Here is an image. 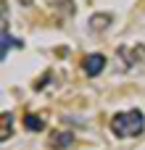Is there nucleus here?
Here are the masks:
<instances>
[{"label": "nucleus", "instance_id": "6", "mask_svg": "<svg viewBox=\"0 0 145 150\" xmlns=\"http://www.w3.org/2000/svg\"><path fill=\"white\" fill-rule=\"evenodd\" d=\"M24 129H29V132H42V129H45V119L37 116V113H26V116H24Z\"/></svg>", "mask_w": 145, "mask_h": 150}, {"label": "nucleus", "instance_id": "7", "mask_svg": "<svg viewBox=\"0 0 145 150\" xmlns=\"http://www.w3.org/2000/svg\"><path fill=\"white\" fill-rule=\"evenodd\" d=\"M0 121H3V132H0V140L5 142V140H8V134L13 132V116H11L8 111H3V113H0Z\"/></svg>", "mask_w": 145, "mask_h": 150}, {"label": "nucleus", "instance_id": "4", "mask_svg": "<svg viewBox=\"0 0 145 150\" xmlns=\"http://www.w3.org/2000/svg\"><path fill=\"white\" fill-rule=\"evenodd\" d=\"M71 145H74V132H69V129L53 132V137H50V148L53 150H69Z\"/></svg>", "mask_w": 145, "mask_h": 150}, {"label": "nucleus", "instance_id": "2", "mask_svg": "<svg viewBox=\"0 0 145 150\" xmlns=\"http://www.w3.org/2000/svg\"><path fill=\"white\" fill-rule=\"evenodd\" d=\"M116 55L122 61V71H129L132 66L145 63V45L143 42H137V45H122Z\"/></svg>", "mask_w": 145, "mask_h": 150}, {"label": "nucleus", "instance_id": "1", "mask_svg": "<svg viewBox=\"0 0 145 150\" xmlns=\"http://www.w3.org/2000/svg\"><path fill=\"white\" fill-rule=\"evenodd\" d=\"M143 132H145V113L140 108L122 111L111 119V134L116 140H132V137H140Z\"/></svg>", "mask_w": 145, "mask_h": 150}, {"label": "nucleus", "instance_id": "5", "mask_svg": "<svg viewBox=\"0 0 145 150\" xmlns=\"http://www.w3.org/2000/svg\"><path fill=\"white\" fill-rule=\"evenodd\" d=\"M87 24H90V32H98L100 34V32H106L114 24V13H92Z\"/></svg>", "mask_w": 145, "mask_h": 150}, {"label": "nucleus", "instance_id": "3", "mask_svg": "<svg viewBox=\"0 0 145 150\" xmlns=\"http://www.w3.org/2000/svg\"><path fill=\"white\" fill-rule=\"evenodd\" d=\"M103 69H106V55L103 53H90V55L82 58V71L87 76H100Z\"/></svg>", "mask_w": 145, "mask_h": 150}]
</instances>
